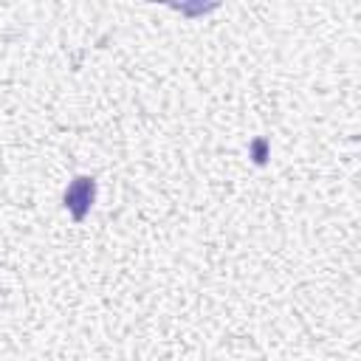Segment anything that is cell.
Masks as SVG:
<instances>
[{
	"label": "cell",
	"instance_id": "obj_1",
	"mask_svg": "<svg viewBox=\"0 0 361 361\" xmlns=\"http://www.w3.org/2000/svg\"><path fill=\"white\" fill-rule=\"evenodd\" d=\"M93 195H96L93 178H76V180L68 186V192H65V209L73 214V220H82V217H85V212H87L90 203H93Z\"/></svg>",
	"mask_w": 361,
	"mask_h": 361
}]
</instances>
